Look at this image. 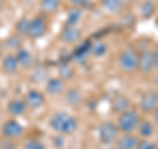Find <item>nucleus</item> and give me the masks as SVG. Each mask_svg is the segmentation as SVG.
Listing matches in <instances>:
<instances>
[{
    "label": "nucleus",
    "mask_w": 158,
    "mask_h": 149,
    "mask_svg": "<svg viewBox=\"0 0 158 149\" xmlns=\"http://www.w3.org/2000/svg\"><path fill=\"white\" fill-rule=\"evenodd\" d=\"M49 126L54 132L59 133V135H73L78 131L79 121L71 113L66 111H58L50 116Z\"/></svg>",
    "instance_id": "nucleus-1"
},
{
    "label": "nucleus",
    "mask_w": 158,
    "mask_h": 149,
    "mask_svg": "<svg viewBox=\"0 0 158 149\" xmlns=\"http://www.w3.org/2000/svg\"><path fill=\"white\" fill-rule=\"evenodd\" d=\"M141 121L140 111L135 107H131L129 110L124 111L120 115H117L116 126L120 133H135L137 131V127Z\"/></svg>",
    "instance_id": "nucleus-2"
},
{
    "label": "nucleus",
    "mask_w": 158,
    "mask_h": 149,
    "mask_svg": "<svg viewBox=\"0 0 158 149\" xmlns=\"http://www.w3.org/2000/svg\"><path fill=\"white\" fill-rule=\"evenodd\" d=\"M117 66L121 71L128 73V74L137 71L138 70V50L137 49L132 45L125 46L117 56Z\"/></svg>",
    "instance_id": "nucleus-3"
},
{
    "label": "nucleus",
    "mask_w": 158,
    "mask_h": 149,
    "mask_svg": "<svg viewBox=\"0 0 158 149\" xmlns=\"http://www.w3.org/2000/svg\"><path fill=\"white\" fill-rule=\"evenodd\" d=\"M120 135L116 123L113 121H103L98 127V138L103 145H115Z\"/></svg>",
    "instance_id": "nucleus-4"
},
{
    "label": "nucleus",
    "mask_w": 158,
    "mask_h": 149,
    "mask_svg": "<svg viewBox=\"0 0 158 149\" xmlns=\"http://www.w3.org/2000/svg\"><path fill=\"white\" fill-rule=\"evenodd\" d=\"M0 133H2L3 138L16 140V138H20L24 135V127L16 119H8V120H6L2 124Z\"/></svg>",
    "instance_id": "nucleus-5"
},
{
    "label": "nucleus",
    "mask_w": 158,
    "mask_h": 149,
    "mask_svg": "<svg viewBox=\"0 0 158 149\" xmlns=\"http://www.w3.org/2000/svg\"><path fill=\"white\" fill-rule=\"evenodd\" d=\"M49 31V25L48 21L44 16H34L31 19V25H29V32H28V37L31 40H40Z\"/></svg>",
    "instance_id": "nucleus-6"
},
{
    "label": "nucleus",
    "mask_w": 158,
    "mask_h": 149,
    "mask_svg": "<svg viewBox=\"0 0 158 149\" xmlns=\"http://www.w3.org/2000/svg\"><path fill=\"white\" fill-rule=\"evenodd\" d=\"M158 107V92L154 90H146L141 94L138 102V110L144 113H153Z\"/></svg>",
    "instance_id": "nucleus-7"
},
{
    "label": "nucleus",
    "mask_w": 158,
    "mask_h": 149,
    "mask_svg": "<svg viewBox=\"0 0 158 149\" xmlns=\"http://www.w3.org/2000/svg\"><path fill=\"white\" fill-rule=\"evenodd\" d=\"M24 102H25L28 110H38V108H41L44 104H45L46 96L42 91L36 90V88H32V90H29L25 94Z\"/></svg>",
    "instance_id": "nucleus-8"
},
{
    "label": "nucleus",
    "mask_w": 158,
    "mask_h": 149,
    "mask_svg": "<svg viewBox=\"0 0 158 149\" xmlns=\"http://www.w3.org/2000/svg\"><path fill=\"white\" fill-rule=\"evenodd\" d=\"M153 70H154V62H153L152 49H144L138 52V71L142 74H150Z\"/></svg>",
    "instance_id": "nucleus-9"
},
{
    "label": "nucleus",
    "mask_w": 158,
    "mask_h": 149,
    "mask_svg": "<svg viewBox=\"0 0 158 149\" xmlns=\"http://www.w3.org/2000/svg\"><path fill=\"white\" fill-rule=\"evenodd\" d=\"M140 140L135 133H121L115 143V149H137Z\"/></svg>",
    "instance_id": "nucleus-10"
},
{
    "label": "nucleus",
    "mask_w": 158,
    "mask_h": 149,
    "mask_svg": "<svg viewBox=\"0 0 158 149\" xmlns=\"http://www.w3.org/2000/svg\"><path fill=\"white\" fill-rule=\"evenodd\" d=\"M131 107H132L131 99L127 95H124V94H117V95H115L111 99V108L116 115H120L124 111L129 110Z\"/></svg>",
    "instance_id": "nucleus-11"
},
{
    "label": "nucleus",
    "mask_w": 158,
    "mask_h": 149,
    "mask_svg": "<svg viewBox=\"0 0 158 149\" xmlns=\"http://www.w3.org/2000/svg\"><path fill=\"white\" fill-rule=\"evenodd\" d=\"M28 107L24 99H19V98H13L7 103V112L11 115L12 117H19L23 116L27 112Z\"/></svg>",
    "instance_id": "nucleus-12"
},
{
    "label": "nucleus",
    "mask_w": 158,
    "mask_h": 149,
    "mask_svg": "<svg viewBox=\"0 0 158 149\" xmlns=\"http://www.w3.org/2000/svg\"><path fill=\"white\" fill-rule=\"evenodd\" d=\"M136 132L141 140H149L156 132V124L149 119H141Z\"/></svg>",
    "instance_id": "nucleus-13"
},
{
    "label": "nucleus",
    "mask_w": 158,
    "mask_h": 149,
    "mask_svg": "<svg viewBox=\"0 0 158 149\" xmlns=\"http://www.w3.org/2000/svg\"><path fill=\"white\" fill-rule=\"evenodd\" d=\"M61 40L65 44H75L78 42L82 37V31L78 27H71V25H65V28L61 32Z\"/></svg>",
    "instance_id": "nucleus-14"
},
{
    "label": "nucleus",
    "mask_w": 158,
    "mask_h": 149,
    "mask_svg": "<svg viewBox=\"0 0 158 149\" xmlns=\"http://www.w3.org/2000/svg\"><path fill=\"white\" fill-rule=\"evenodd\" d=\"M2 70L3 73L8 74V75H13V74H16L20 69V65L16 59V56H15V53H9L7 56H4L3 59H2Z\"/></svg>",
    "instance_id": "nucleus-15"
},
{
    "label": "nucleus",
    "mask_w": 158,
    "mask_h": 149,
    "mask_svg": "<svg viewBox=\"0 0 158 149\" xmlns=\"http://www.w3.org/2000/svg\"><path fill=\"white\" fill-rule=\"evenodd\" d=\"M45 91H46V94H49V95H52V96L59 95V94H62L65 91V82L59 77L49 78L45 84Z\"/></svg>",
    "instance_id": "nucleus-16"
},
{
    "label": "nucleus",
    "mask_w": 158,
    "mask_h": 149,
    "mask_svg": "<svg viewBox=\"0 0 158 149\" xmlns=\"http://www.w3.org/2000/svg\"><path fill=\"white\" fill-rule=\"evenodd\" d=\"M65 102L71 107H78L81 106L83 102V95L82 92L78 90V88L70 87L65 91Z\"/></svg>",
    "instance_id": "nucleus-17"
},
{
    "label": "nucleus",
    "mask_w": 158,
    "mask_h": 149,
    "mask_svg": "<svg viewBox=\"0 0 158 149\" xmlns=\"http://www.w3.org/2000/svg\"><path fill=\"white\" fill-rule=\"evenodd\" d=\"M15 56H16V59L19 62V65L21 69H29L32 66L33 63V56L32 53L28 50L25 48H20L19 50L15 53Z\"/></svg>",
    "instance_id": "nucleus-18"
},
{
    "label": "nucleus",
    "mask_w": 158,
    "mask_h": 149,
    "mask_svg": "<svg viewBox=\"0 0 158 149\" xmlns=\"http://www.w3.org/2000/svg\"><path fill=\"white\" fill-rule=\"evenodd\" d=\"M61 7V0H40V9L44 15L56 13Z\"/></svg>",
    "instance_id": "nucleus-19"
},
{
    "label": "nucleus",
    "mask_w": 158,
    "mask_h": 149,
    "mask_svg": "<svg viewBox=\"0 0 158 149\" xmlns=\"http://www.w3.org/2000/svg\"><path fill=\"white\" fill-rule=\"evenodd\" d=\"M107 52H108V46L104 41H102V40H98V41L90 44V53H91L92 57L102 58V57L106 56Z\"/></svg>",
    "instance_id": "nucleus-20"
},
{
    "label": "nucleus",
    "mask_w": 158,
    "mask_h": 149,
    "mask_svg": "<svg viewBox=\"0 0 158 149\" xmlns=\"http://www.w3.org/2000/svg\"><path fill=\"white\" fill-rule=\"evenodd\" d=\"M157 11V6L153 0H144L140 4V15L144 19H150Z\"/></svg>",
    "instance_id": "nucleus-21"
},
{
    "label": "nucleus",
    "mask_w": 158,
    "mask_h": 149,
    "mask_svg": "<svg viewBox=\"0 0 158 149\" xmlns=\"http://www.w3.org/2000/svg\"><path fill=\"white\" fill-rule=\"evenodd\" d=\"M102 6L110 15H118L124 7L120 0H102Z\"/></svg>",
    "instance_id": "nucleus-22"
},
{
    "label": "nucleus",
    "mask_w": 158,
    "mask_h": 149,
    "mask_svg": "<svg viewBox=\"0 0 158 149\" xmlns=\"http://www.w3.org/2000/svg\"><path fill=\"white\" fill-rule=\"evenodd\" d=\"M29 25H31V19H28V17L19 19L16 25H15V32H16V34H19V36H21V37H28Z\"/></svg>",
    "instance_id": "nucleus-23"
},
{
    "label": "nucleus",
    "mask_w": 158,
    "mask_h": 149,
    "mask_svg": "<svg viewBox=\"0 0 158 149\" xmlns=\"http://www.w3.org/2000/svg\"><path fill=\"white\" fill-rule=\"evenodd\" d=\"M74 75H75V70H74V67L70 65V63H62V65L59 66L58 77L61 78L63 82L70 81V79L74 78Z\"/></svg>",
    "instance_id": "nucleus-24"
},
{
    "label": "nucleus",
    "mask_w": 158,
    "mask_h": 149,
    "mask_svg": "<svg viewBox=\"0 0 158 149\" xmlns=\"http://www.w3.org/2000/svg\"><path fill=\"white\" fill-rule=\"evenodd\" d=\"M82 19V8H74L70 9L66 16V25H71V27H77V24L81 21Z\"/></svg>",
    "instance_id": "nucleus-25"
},
{
    "label": "nucleus",
    "mask_w": 158,
    "mask_h": 149,
    "mask_svg": "<svg viewBox=\"0 0 158 149\" xmlns=\"http://www.w3.org/2000/svg\"><path fill=\"white\" fill-rule=\"evenodd\" d=\"M21 36H19V34L16 33H13L12 36H9L7 40H6V42H4V46H6L7 49H9V50H12L16 53L20 48H21Z\"/></svg>",
    "instance_id": "nucleus-26"
},
{
    "label": "nucleus",
    "mask_w": 158,
    "mask_h": 149,
    "mask_svg": "<svg viewBox=\"0 0 158 149\" xmlns=\"http://www.w3.org/2000/svg\"><path fill=\"white\" fill-rule=\"evenodd\" d=\"M24 149H46L45 144L38 138H28L23 145Z\"/></svg>",
    "instance_id": "nucleus-27"
},
{
    "label": "nucleus",
    "mask_w": 158,
    "mask_h": 149,
    "mask_svg": "<svg viewBox=\"0 0 158 149\" xmlns=\"http://www.w3.org/2000/svg\"><path fill=\"white\" fill-rule=\"evenodd\" d=\"M137 149H158V145L150 140H140Z\"/></svg>",
    "instance_id": "nucleus-28"
},
{
    "label": "nucleus",
    "mask_w": 158,
    "mask_h": 149,
    "mask_svg": "<svg viewBox=\"0 0 158 149\" xmlns=\"http://www.w3.org/2000/svg\"><path fill=\"white\" fill-rule=\"evenodd\" d=\"M70 2L74 8H83L85 6H87L90 0H70Z\"/></svg>",
    "instance_id": "nucleus-29"
},
{
    "label": "nucleus",
    "mask_w": 158,
    "mask_h": 149,
    "mask_svg": "<svg viewBox=\"0 0 158 149\" xmlns=\"http://www.w3.org/2000/svg\"><path fill=\"white\" fill-rule=\"evenodd\" d=\"M153 52V62H154V70H158V45L154 46V49H152Z\"/></svg>",
    "instance_id": "nucleus-30"
},
{
    "label": "nucleus",
    "mask_w": 158,
    "mask_h": 149,
    "mask_svg": "<svg viewBox=\"0 0 158 149\" xmlns=\"http://www.w3.org/2000/svg\"><path fill=\"white\" fill-rule=\"evenodd\" d=\"M153 123H154L156 126H158V107L153 111Z\"/></svg>",
    "instance_id": "nucleus-31"
},
{
    "label": "nucleus",
    "mask_w": 158,
    "mask_h": 149,
    "mask_svg": "<svg viewBox=\"0 0 158 149\" xmlns=\"http://www.w3.org/2000/svg\"><path fill=\"white\" fill-rule=\"evenodd\" d=\"M120 2H121V4H123V6H127V4H129V3H132V2H133V0H120Z\"/></svg>",
    "instance_id": "nucleus-32"
},
{
    "label": "nucleus",
    "mask_w": 158,
    "mask_h": 149,
    "mask_svg": "<svg viewBox=\"0 0 158 149\" xmlns=\"http://www.w3.org/2000/svg\"><path fill=\"white\" fill-rule=\"evenodd\" d=\"M2 8H3V3H0V11H2Z\"/></svg>",
    "instance_id": "nucleus-33"
},
{
    "label": "nucleus",
    "mask_w": 158,
    "mask_h": 149,
    "mask_svg": "<svg viewBox=\"0 0 158 149\" xmlns=\"http://www.w3.org/2000/svg\"><path fill=\"white\" fill-rule=\"evenodd\" d=\"M4 2H6V0H0V3H4Z\"/></svg>",
    "instance_id": "nucleus-34"
},
{
    "label": "nucleus",
    "mask_w": 158,
    "mask_h": 149,
    "mask_svg": "<svg viewBox=\"0 0 158 149\" xmlns=\"http://www.w3.org/2000/svg\"><path fill=\"white\" fill-rule=\"evenodd\" d=\"M157 92H158V88H157Z\"/></svg>",
    "instance_id": "nucleus-35"
}]
</instances>
